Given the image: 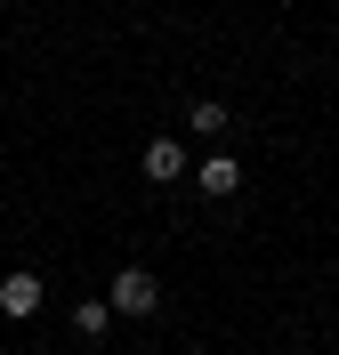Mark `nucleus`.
Returning a JSON list of instances; mask_svg holds the SVG:
<instances>
[{
    "instance_id": "nucleus-2",
    "label": "nucleus",
    "mask_w": 339,
    "mask_h": 355,
    "mask_svg": "<svg viewBox=\"0 0 339 355\" xmlns=\"http://www.w3.org/2000/svg\"><path fill=\"white\" fill-rule=\"evenodd\" d=\"M137 170L154 178V186H170V178H186L194 162H186V146H178V137H146V154H137Z\"/></svg>"
},
{
    "instance_id": "nucleus-5",
    "label": "nucleus",
    "mask_w": 339,
    "mask_h": 355,
    "mask_svg": "<svg viewBox=\"0 0 339 355\" xmlns=\"http://www.w3.org/2000/svg\"><path fill=\"white\" fill-rule=\"evenodd\" d=\"M105 299H81V307H73V331H81V339H97V331H105Z\"/></svg>"
},
{
    "instance_id": "nucleus-1",
    "label": "nucleus",
    "mask_w": 339,
    "mask_h": 355,
    "mask_svg": "<svg viewBox=\"0 0 339 355\" xmlns=\"http://www.w3.org/2000/svg\"><path fill=\"white\" fill-rule=\"evenodd\" d=\"M105 307H113V315H130V323H146V315L162 307V283L146 275V266H121V275L105 283Z\"/></svg>"
},
{
    "instance_id": "nucleus-6",
    "label": "nucleus",
    "mask_w": 339,
    "mask_h": 355,
    "mask_svg": "<svg viewBox=\"0 0 339 355\" xmlns=\"http://www.w3.org/2000/svg\"><path fill=\"white\" fill-rule=\"evenodd\" d=\"M186 121H194L202 137H218V130H226V105H218V97H194V113H186Z\"/></svg>"
},
{
    "instance_id": "nucleus-4",
    "label": "nucleus",
    "mask_w": 339,
    "mask_h": 355,
    "mask_svg": "<svg viewBox=\"0 0 339 355\" xmlns=\"http://www.w3.org/2000/svg\"><path fill=\"white\" fill-rule=\"evenodd\" d=\"M0 315H41V275H33V266H17V275H0Z\"/></svg>"
},
{
    "instance_id": "nucleus-3",
    "label": "nucleus",
    "mask_w": 339,
    "mask_h": 355,
    "mask_svg": "<svg viewBox=\"0 0 339 355\" xmlns=\"http://www.w3.org/2000/svg\"><path fill=\"white\" fill-rule=\"evenodd\" d=\"M194 186H202L210 202L243 194V162H234V154H202V162H194Z\"/></svg>"
}]
</instances>
